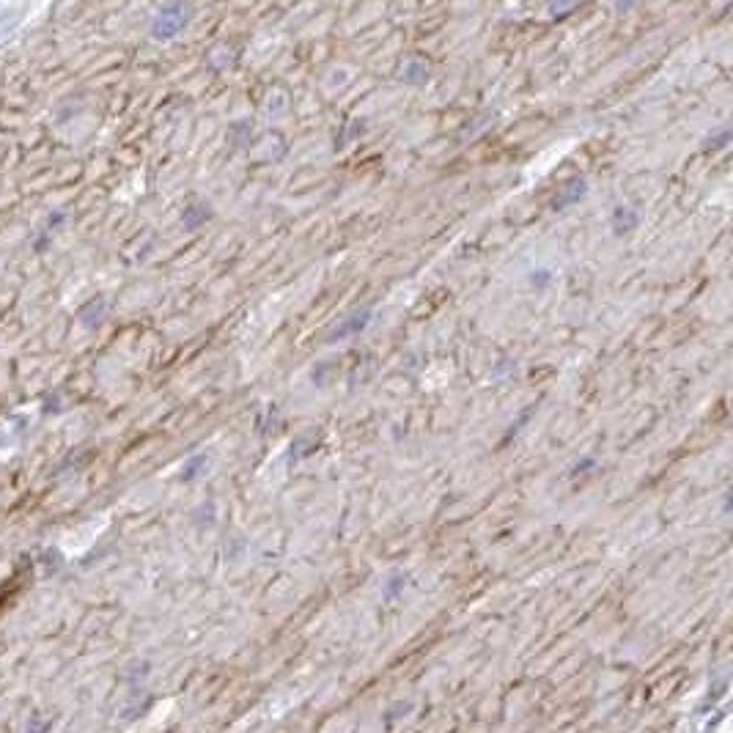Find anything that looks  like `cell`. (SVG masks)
Masks as SVG:
<instances>
[{
	"label": "cell",
	"instance_id": "6da1fadb",
	"mask_svg": "<svg viewBox=\"0 0 733 733\" xmlns=\"http://www.w3.org/2000/svg\"><path fill=\"white\" fill-rule=\"evenodd\" d=\"M368 321H371V308H363V310H357V313H352V316H346L338 327H333L330 330V341H344V338H349V335H357V333H363L368 327Z\"/></svg>",
	"mask_w": 733,
	"mask_h": 733
},
{
	"label": "cell",
	"instance_id": "7a4b0ae2",
	"mask_svg": "<svg viewBox=\"0 0 733 733\" xmlns=\"http://www.w3.org/2000/svg\"><path fill=\"white\" fill-rule=\"evenodd\" d=\"M585 190H588V184L583 182V179H574V182H569L558 195H555V209H566V206H572V204H577L583 195H585Z\"/></svg>",
	"mask_w": 733,
	"mask_h": 733
},
{
	"label": "cell",
	"instance_id": "3957f363",
	"mask_svg": "<svg viewBox=\"0 0 733 733\" xmlns=\"http://www.w3.org/2000/svg\"><path fill=\"white\" fill-rule=\"evenodd\" d=\"M612 228L615 233H629L632 228H637V212H632L629 206H618L612 212Z\"/></svg>",
	"mask_w": 733,
	"mask_h": 733
},
{
	"label": "cell",
	"instance_id": "277c9868",
	"mask_svg": "<svg viewBox=\"0 0 733 733\" xmlns=\"http://www.w3.org/2000/svg\"><path fill=\"white\" fill-rule=\"evenodd\" d=\"M209 220V209L204 206V204H195V206H190L187 212H184V225L187 228H198L201 222H206Z\"/></svg>",
	"mask_w": 733,
	"mask_h": 733
},
{
	"label": "cell",
	"instance_id": "5b68a950",
	"mask_svg": "<svg viewBox=\"0 0 733 733\" xmlns=\"http://www.w3.org/2000/svg\"><path fill=\"white\" fill-rule=\"evenodd\" d=\"M407 588V574H401V572H393L390 574V580H387V585H385V596L387 599H396L401 590Z\"/></svg>",
	"mask_w": 733,
	"mask_h": 733
},
{
	"label": "cell",
	"instance_id": "8992f818",
	"mask_svg": "<svg viewBox=\"0 0 733 733\" xmlns=\"http://www.w3.org/2000/svg\"><path fill=\"white\" fill-rule=\"evenodd\" d=\"M549 281H552V272H549V270H538V272H533V275H530V283H533V286H538V289H544Z\"/></svg>",
	"mask_w": 733,
	"mask_h": 733
},
{
	"label": "cell",
	"instance_id": "52a82bcc",
	"mask_svg": "<svg viewBox=\"0 0 733 733\" xmlns=\"http://www.w3.org/2000/svg\"><path fill=\"white\" fill-rule=\"evenodd\" d=\"M596 461L593 459H583V461H577L574 464V470H572V475H580V473H585V467H593Z\"/></svg>",
	"mask_w": 733,
	"mask_h": 733
}]
</instances>
